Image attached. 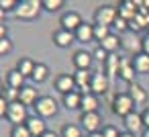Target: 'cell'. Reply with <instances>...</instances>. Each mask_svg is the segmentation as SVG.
I'll list each match as a JSON object with an SVG mask.
<instances>
[{
    "label": "cell",
    "instance_id": "obj_32",
    "mask_svg": "<svg viewBox=\"0 0 149 137\" xmlns=\"http://www.w3.org/2000/svg\"><path fill=\"white\" fill-rule=\"evenodd\" d=\"M10 137H33V135L29 133L27 125H17V127H13V131H10Z\"/></svg>",
    "mask_w": 149,
    "mask_h": 137
},
{
    "label": "cell",
    "instance_id": "obj_35",
    "mask_svg": "<svg viewBox=\"0 0 149 137\" xmlns=\"http://www.w3.org/2000/svg\"><path fill=\"white\" fill-rule=\"evenodd\" d=\"M92 55H94V59H98V62H102V64H104V62H106V59L110 57V53H108V51H104V49H102L100 45H98V47L94 49V53H92Z\"/></svg>",
    "mask_w": 149,
    "mask_h": 137
},
{
    "label": "cell",
    "instance_id": "obj_17",
    "mask_svg": "<svg viewBox=\"0 0 149 137\" xmlns=\"http://www.w3.org/2000/svg\"><path fill=\"white\" fill-rule=\"evenodd\" d=\"M92 62H94V55L88 53L86 49H80V51L74 53V66H76L78 70H90Z\"/></svg>",
    "mask_w": 149,
    "mask_h": 137
},
{
    "label": "cell",
    "instance_id": "obj_38",
    "mask_svg": "<svg viewBox=\"0 0 149 137\" xmlns=\"http://www.w3.org/2000/svg\"><path fill=\"white\" fill-rule=\"evenodd\" d=\"M8 100L2 96V94H0V115H2V117H6V110H8Z\"/></svg>",
    "mask_w": 149,
    "mask_h": 137
},
{
    "label": "cell",
    "instance_id": "obj_26",
    "mask_svg": "<svg viewBox=\"0 0 149 137\" xmlns=\"http://www.w3.org/2000/svg\"><path fill=\"white\" fill-rule=\"evenodd\" d=\"M118 68H120V59L116 55H110L104 62V74L106 76H118Z\"/></svg>",
    "mask_w": 149,
    "mask_h": 137
},
{
    "label": "cell",
    "instance_id": "obj_30",
    "mask_svg": "<svg viewBox=\"0 0 149 137\" xmlns=\"http://www.w3.org/2000/svg\"><path fill=\"white\" fill-rule=\"evenodd\" d=\"M2 96H4V98H6L8 102H19V100H21V90L6 86V90L2 88Z\"/></svg>",
    "mask_w": 149,
    "mask_h": 137
},
{
    "label": "cell",
    "instance_id": "obj_41",
    "mask_svg": "<svg viewBox=\"0 0 149 137\" xmlns=\"http://www.w3.org/2000/svg\"><path fill=\"white\" fill-rule=\"evenodd\" d=\"M6 31H8V29H6L4 25H2V27H0V37H2V39H6Z\"/></svg>",
    "mask_w": 149,
    "mask_h": 137
},
{
    "label": "cell",
    "instance_id": "obj_15",
    "mask_svg": "<svg viewBox=\"0 0 149 137\" xmlns=\"http://www.w3.org/2000/svg\"><path fill=\"white\" fill-rule=\"evenodd\" d=\"M108 86H110V80H108V76H106L104 72L94 74V78H92V92H94L96 96L108 92Z\"/></svg>",
    "mask_w": 149,
    "mask_h": 137
},
{
    "label": "cell",
    "instance_id": "obj_5",
    "mask_svg": "<svg viewBox=\"0 0 149 137\" xmlns=\"http://www.w3.org/2000/svg\"><path fill=\"white\" fill-rule=\"evenodd\" d=\"M35 110H37V117H41V119L55 117V113H57V102H55V98H51V96H41L39 102L35 104Z\"/></svg>",
    "mask_w": 149,
    "mask_h": 137
},
{
    "label": "cell",
    "instance_id": "obj_23",
    "mask_svg": "<svg viewBox=\"0 0 149 137\" xmlns=\"http://www.w3.org/2000/svg\"><path fill=\"white\" fill-rule=\"evenodd\" d=\"M35 68H37V62H33L31 57H21L19 64H17V70H19L25 78H33Z\"/></svg>",
    "mask_w": 149,
    "mask_h": 137
},
{
    "label": "cell",
    "instance_id": "obj_8",
    "mask_svg": "<svg viewBox=\"0 0 149 137\" xmlns=\"http://www.w3.org/2000/svg\"><path fill=\"white\" fill-rule=\"evenodd\" d=\"M125 129H127V133H131V135H143L145 133V123H143V117L139 115V113H131V115H127L125 119Z\"/></svg>",
    "mask_w": 149,
    "mask_h": 137
},
{
    "label": "cell",
    "instance_id": "obj_6",
    "mask_svg": "<svg viewBox=\"0 0 149 137\" xmlns=\"http://www.w3.org/2000/svg\"><path fill=\"white\" fill-rule=\"evenodd\" d=\"M80 123H82V129H86V133H100V127H102V117L100 113H82L80 117Z\"/></svg>",
    "mask_w": 149,
    "mask_h": 137
},
{
    "label": "cell",
    "instance_id": "obj_39",
    "mask_svg": "<svg viewBox=\"0 0 149 137\" xmlns=\"http://www.w3.org/2000/svg\"><path fill=\"white\" fill-rule=\"evenodd\" d=\"M141 43H143V53H147V55H149V33L141 39Z\"/></svg>",
    "mask_w": 149,
    "mask_h": 137
},
{
    "label": "cell",
    "instance_id": "obj_7",
    "mask_svg": "<svg viewBox=\"0 0 149 137\" xmlns=\"http://www.w3.org/2000/svg\"><path fill=\"white\" fill-rule=\"evenodd\" d=\"M59 25H61V29L76 33V31H78V29L84 25V21H82L80 13H76V10H68V13H63V15H61V19H59Z\"/></svg>",
    "mask_w": 149,
    "mask_h": 137
},
{
    "label": "cell",
    "instance_id": "obj_34",
    "mask_svg": "<svg viewBox=\"0 0 149 137\" xmlns=\"http://www.w3.org/2000/svg\"><path fill=\"white\" fill-rule=\"evenodd\" d=\"M0 8H2V13L17 10L19 8V2H17V0H2V2H0Z\"/></svg>",
    "mask_w": 149,
    "mask_h": 137
},
{
    "label": "cell",
    "instance_id": "obj_21",
    "mask_svg": "<svg viewBox=\"0 0 149 137\" xmlns=\"http://www.w3.org/2000/svg\"><path fill=\"white\" fill-rule=\"evenodd\" d=\"M63 106L68 110H76V108H82V92L80 90H74L70 94L63 96Z\"/></svg>",
    "mask_w": 149,
    "mask_h": 137
},
{
    "label": "cell",
    "instance_id": "obj_44",
    "mask_svg": "<svg viewBox=\"0 0 149 137\" xmlns=\"http://www.w3.org/2000/svg\"><path fill=\"white\" fill-rule=\"evenodd\" d=\"M120 137H135V135H131V133H127V131H125V133H120Z\"/></svg>",
    "mask_w": 149,
    "mask_h": 137
},
{
    "label": "cell",
    "instance_id": "obj_29",
    "mask_svg": "<svg viewBox=\"0 0 149 137\" xmlns=\"http://www.w3.org/2000/svg\"><path fill=\"white\" fill-rule=\"evenodd\" d=\"M110 27H104V25H94V39L98 43H102L106 37H110Z\"/></svg>",
    "mask_w": 149,
    "mask_h": 137
},
{
    "label": "cell",
    "instance_id": "obj_13",
    "mask_svg": "<svg viewBox=\"0 0 149 137\" xmlns=\"http://www.w3.org/2000/svg\"><path fill=\"white\" fill-rule=\"evenodd\" d=\"M27 129H29V133L33 135V137H43L45 133H47V125H45V121L41 119V117H29V121H27Z\"/></svg>",
    "mask_w": 149,
    "mask_h": 137
},
{
    "label": "cell",
    "instance_id": "obj_31",
    "mask_svg": "<svg viewBox=\"0 0 149 137\" xmlns=\"http://www.w3.org/2000/svg\"><path fill=\"white\" fill-rule=\"evenodd\" d=\"M41 2H43V8L47 13H57L63 6V0H41Z\"/></svg>",
    "mask_w": 149,
    "mask_h": 137
},
{
    "label": "cell",
    "instance_id": "obj_40",
    "mask_svg": "<svg viewBox=\"0 0 149 137\" xmlns=\"http://www.w3.org/2000/svg\"><path fill=\"white\" fill-rule=\"evenodd\" d=\"M141 117H143V123H145V129H149V106L141 113Z\"/></svg>",
    "mask_w": 149,
    "mask_h": 137
},
{
    "label": "cell",
    "instance_id": "obj_9",
    "mask_svg": "<svg viewBox=\"0 0 149 137\" xmlns=\"http://www.w3.org/2000/svg\"><path fill=\"white\" fill-rule=\"evenodd\" d=\"M55 90L61 92L63 96L70 94V92H74V90H78V86H76V78L70 76V74H59V76L55 78Z\"/></svg>",
    "mask_w": 149,
    "mask_h": 137
},
{
    "label": "cell",
    "instance_id": "obj_12",
    "mask_svg": "<svg viewBox=\"0 0 149 137\" xmlns=\"http://www.w3.org/2000/svg\"><path fill=\"white\" fill-rule=\"evenodd\" d=\"M51 39H53V43H55L57 47H70V45L76 41V35H74L72 31H65V29L59 27L57 31H53Z\"/></svg>",
    "mask_w": 149,
    "mask_h": 137
},
{
    "label": "cell",
    "instance_id": "obj_2",
    "mask_svg": "<svg viewBox=\"0 0 149 137\" xmlns=\"http://www.w3.org/2000/svg\"><path fill=\"white\" fill-rule=\"evenodd\" d=\"M135 100L129 96V92H118L114 98H112V113L118 115V117H127L131 113H135Z\"/></svg>",
    "mask_w": 149,
    "mask_h": 137
},
{
    "label": "cell",
    "instance_id": "obj_28",
    "mask_svg": "<svg viewBox=\"0 0 149 137\" xmlns=\"http://www.w3.org/2000/svg\"><path fill=\"white\" fill-rule=\"evenodd\" d=\"M61 137H82V127L74 125V123H68L61 129Z\"/></svg>",
    "mask_w": 149,
    "mask_h": 137
},
{
    "label": "cell",
    "instance_id": "obj_25",
    "mask_svg": "<svg viewBox=\"0 0 149 137\" xmlns=\"http://www.w3.org/2000/svg\"><path fill=\"white\" fill-rule=\"evenodd\" d=\"M100 47L104 49V51H108L110 55L118 49V47H123V41L118 39V35H110V37H106L102 43H100Z\"/></svg>",
    "mask_w": 149,
    "mask_h": 137
},
{
    "label": "cell",
    "instance_id": "obj_33",
    "mask_svg": "<svg viewBox=\"0 0 149 137\" xmlns=\"http://www.w3.org/2000/svg\"><path fill=\"white\" fill-rule=\"evenodd\" d=\"M10 51H13V41H10L8 37H6V39H0V55L4 57V55H8Z\"/></svg>",
    "mask_w": 149,
    "mask_h": 137
},
{
    "label": "cell",
    "instance_id": "obj_42",
    "mask_svg": "<svg viewBox=\"0 0 149 137\" xmlns=\"http://www.w3.org/2000/svg\"><path fill=\"white\" fill-rule=\"evenodd\" d=\"M43 137H57V133H53V131H47Z\"/></svg>",
    "mask_w": 149,
    "mask_h": 137
},
{
    "label": "cell",
    "instance_id": "obj_27",
    "mask_svg": "<svg viewBox=\"0 0 149 137\" xmlns=\"http://www.w3.org/2000/svg\"><path fill=\"white\" fill-rule=\"evenodd\" d=\"M47 78H49V68H47L45 64H37V68H35L31 80H35L37 84H41V82H45Z\"/></svg>",
    "mask_w": 149,
    "mask_h": 137
},
{
    "label": "cell",
    "instance_id": "obj_18",
    "mask_svg": "<svg viewBox=\"0 0 149 137\" xmlns=\"http://www.w3.org/2000/svg\"><path fill=\"white\" fill-rule=\"evenodd\" d=\"M129 96L135 100V104L137 106H141V104H145L147 102V90L141 86V84H137V82H133V84H129Z\"/></svg>",
    "mask_w": 149,
    "mask_h": 137
},
{
    "label": "cell",
    "instance_id": "obj_3",
    "mask_svg": "<svg viewBox=\"0 0 149 137\" xmlns=\"http://www.w3.org/2000/svg\"><path fill=\"white\" fill-rule=\"evenodd\" d=\"M116 19H118V6L104 4V6H98V8L94 10V23H96V25L112 27Z\"/></svg>",
    "mask_w": 149,
    "mask_h": 137
},
{
    "label": "cell",
    "instance_id": "obj_36",
    "mask_svg": "<svg viewBox=\"0 0 149 137\" xmlns=\"http://www.w3.org/2000/svg\"><path fill=\"white\" fill-rule=\"evenodd\" d=\"M102 135L104 137H120V133H118V129L114 125H104L102 127Z\"/></svg>",
    "mask_w": 149,
    "mask_h": 137
},
{
    "label": "cell",
    "instance_id": "obj_4",
    "mask_svg": "<svg viewBox=\"0 0 149 137\" xmlns=\"http://www.w3.org/2000/svg\"><path fill=\"white\" fill-rule=\"evenodd\" d=\"M6 119L13 123V127H17V125H27V121H29L27 106L21 104V102H10V104H8V110H6Z\"/></svg>",
    "mask_w": 149,
    "mask_h": 137
},
{
    "label": "cell",
    "instance_id": "obj_10",
    "mask_svg": "<svg viewBox=\"0 0 149 137\" xmlns=\"http://www.w3.org/2000/svg\"><path fill=\"white\" fill-rule=\"evenodd\" d=\"M74 78H76V86H78V90H82V94L92 92V78H94V74H90V70H78L74 74Z\"/></svg>",
    "mask_w": 149,
    "mask_h": 137
},
{
    "label": "cell",
    "instance_id": "obj_43",
    "mask_svg": "<svg viewBox=\"0 0 149 137\" xmlns=\"http://www.w3.org/2000/svg\"><path fill=\"white\" fill-rule=\"evenodd\" d=\"M88 137H104V135H102V131H100V133H92V135H88Z\"/></svg>",
    "mask_w": 149,
    "mask_h": 137
},
{
    "label": "cell",
    "instance_id": "obj_24",
    "mask_svg": "<svg viewBox=\"0 0 149 137\" xmlns=\"http://www.w3.org/2000/svg\"><path fill=\"white\" fill-rule=\"evenodd\" d=\"M133 66H135L137 74H149V55L143 53V51L133 55Z\"/></svg>",
    "mask_w": 149,
    "mask_h": 137
},
{
    "label": "cell",
    "instance_id": "obj_19",
    "mask_svg": "<svg viewBox=\"0 0 149 137\" xmlns=\"http://www.w3.org/2000/svg\"><path fill=\"white\" fill-rule=\"evenodd\" d=\"M76 41H80V43H90V41H96L94 39V25H88V23H84L76 33Z\"/></svg>",
    "mask_w": 149,
    "mask_h": 137
},
{
    "label": "cell",
    "instance_id": "obj_20",
    "mask_svg": "<svg viewBox=\"0 0 149 137\" xmlns=\"http://www.w3.org/2000/svg\"><path fill=\"white\" fill-rule=\"evenodd\" d=\"M25 76L19 72V70H10L8 74H6V86H10V88H17V90H23L25 88Z\"/></svg>",
    "mask_w": 149,
    "mask_h": 137
},
{
    "label": "cell",
    "instance_id": "obj_14",
    "mask_svg": "<svg viewBox=\"0 0 149 137\" xmlns=\"http://www.w3.org/2000/svg\"><path fill=\"white\" fill-rule=\"evenodd\" d=\"M137 2L135 0H123V2L118 4V17L120 19H125V21H133L135 17H137Z\"/></svg>",
    "mask_w": 149,
    "mask_h": 137
},
{
    "label": "cell",
    "instance_id": "obj_45",
    "mask_svg": "<svg viewBox=\"0 0 149 137\" xmlns=\"http://www.w3.org/2000/svg\"><path fill=\"white\" fill-rule=\"evenodd\" d=\"M141 137H149V129H145V133H143Z\"/></svg>",
    "mask_w": 149,
    "mask_h": 137
},
{
    "label": "cell",
    "instance_id": "obj_16",
    "mask_svg": "<svg viewBox=\"0 0 149 137\" xmlns=\"http://www.w3.org/2000/svg\"><path fill=\"white\" fill-rule=\"evenodd\" d=\"M39 98H41V96H39L37 88H33V86H25V88L21 90V100H19V102L25 104V106L29 108V106H35V104L39 102Z\"/></svg>",
    "mask_w": 149,
    "mask_h": 137
},
{
    "label": "cell",
    "instance_id": "obj_11",
    "mask_svg": "<svg viewBox=\"0 0 149 137\" xmlns=\"http://www.w3.org/2000/svg\"><path fill=\"white\" fill-rule=\"evenodd\" d=\"M135 66H133V57H120V68H118V76L127 82L133 84L135 82Z\"/></svg>",
    "mask_w": 149,
    "mask_h": 137
},
{
    "label": "cell",
    "instance_id": "obj_22",
    "mask_svg": "<svg viewBox=\"0 0 149 137\" xmlns=\"http://www.w3.org/2000/svg\"><path fill=\"white\" fill-rule=\"evenodd\" d=\"M82 113H98V96L94 92L82 94Z\"/></svg>",
    "mask_w": 149,
    "mask_h": 137
},
{
    "label": "cell",
    "instance_id": "obj_37",
    "mask_svg": "<svg viewBox=\"0 0 149 137\" xmlns=\"http://www.w3.org/2000/svg\"><path fill=\"white\" fill-rule=\"evenodd\" d=\"M112 27H114V29H116L118 33H125L127 29H131V27H129V21H125V19H120V17H118V19L114 21V25H112Z\"/></svg>",
    "mask_w": 149,
    "mask_h": 137
},
{
    "label": "cell",
    "instance_id": "obj_1",
    "mask_svg": "<svg viewBox=\"0 0 149 137\" xmlns=\"http://www.w3.org/2000/svg\"><path fill=\"white\" fill-rule=\"evenodd\" d=\"M41 8H43L41 0H23V2H19V8L15 10V17L23 21H33L39 17Z\"/></svg>",
    "mask_w": 149,
    "mask_h": 137
}]
</instances>
